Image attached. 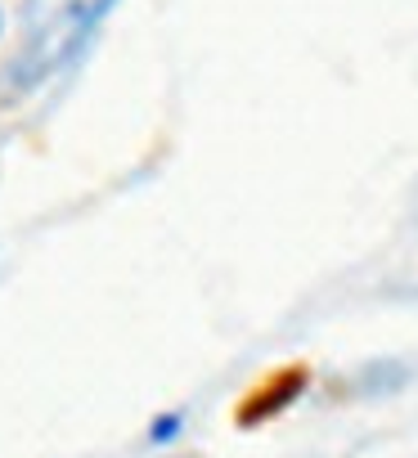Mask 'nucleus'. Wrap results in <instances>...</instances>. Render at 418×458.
Instances as JSON below:
<instances>
[{"label":"nucleus","mask_w":418,"mask_h":458,"mask_svg":"<svg viewBox=\"0 0 418 458\" xmlns=\"http://www.w3.org/2000/svg\"><path fill=\"white\" fill-rule=\"evenodd\" d=\"M306 386H311V369H306V364H293V369L270 373L257 391H248V395L239 400V427H261V422L288 413V409L306 395Z\"/></svg>","instance_id":"f257e3e1"},{"label":"nucleus","mask_w":418,"mask_h":458,"mask_svg":"<svg viewBox=\"0 0 418 458\" xmlns=\"http://www.w3.org/2000/svg\"><path fill=\"white\" fill-rule=\"evenodd\" d=\"M189 431V409H158L149 422H144V445L149 449H171L180 445Z\"/></svg>","instance_id":"f03ea898"},{"label":"nucleus","mask_w":418,"mask_h":458,"mask_svg":"<svg viewBox=\"0 0 418 458\" xmlns=\"http://www.w3.org/2000/svg\"><path fill=\"white\" fill-rule=\"evenodd\" d=\"M5 37H10V10H5V0H0V46H5Z\"/></svg>","instance_id":"7ed1b4c3"},{"label":"nucleus","mask_w":418,"mask_h":458,"mask_svg":"<svg viewBox=\"0 0 418 458\" xmlns=\"http://www.w3.org/2000/svg\"><path fill=\"white\" fill-rule=\"evenodd\" d=\"M175 458H198V454H175Z\"/></svg>","instance_id":"20e7f679"}]
</instances>
